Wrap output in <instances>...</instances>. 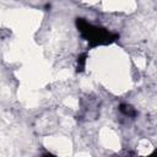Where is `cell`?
Here are the masks:
<instances>
[{"mask_svg": "<svg viewBox=\"0 0 157 157\" xmlns=\"http://www.w3.org/2000/svg\"><path fill=\"white\" fill-rule=\"evenodd\" d=\"M121 112L125 114V115H130V117H132V115H135V110L130 107V105H126V104H124V105H121Z\"/></svg>", "mask_w": 157, "mask_h": 157, "instance_id": "cell-1", "label": "cell"}, {"mask_svg": "<svg viewBox=\"0 0 157 157\" xmlns=\"http://www.w3.org/2000/svg\"><path fill=\"white\" fill-rule=\"evenodd\" d=\"M43 157H54V156H52V155H44Z\"/></svg>", "mask_w": 157, "mask_h": 157, "instance_id": "cell-2", "label": "cell"}]
</instances>
